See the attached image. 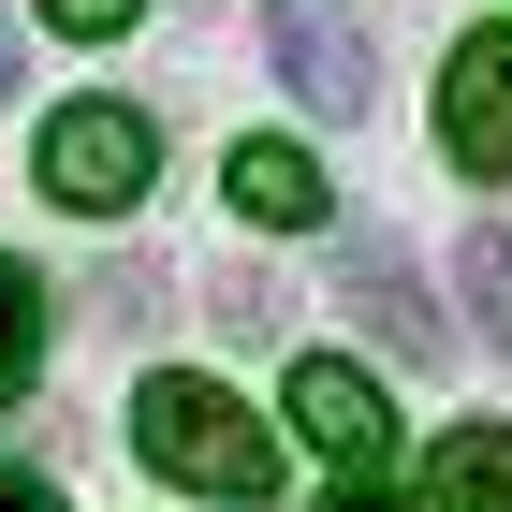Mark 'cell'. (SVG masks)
<instances>
[{
	"instance_id": "obj_1",
	"label": "cell",
	"mask_w": 512,
	"mask_h": 512,
	"mask_svg": "<svg viewBox=\"0 0 512 512\" xmlns=\"http://www.w3.org/2000/svg\"><path fill=\"white\" fill-rule=\"evenodd\" d=\"M132 454H147L161 483H191V498H220V512H249V498H278V439L249 425L220 381H191V366H161L147 395H132Z\"/></svg>"
},
{
	"instance_id": "obj_2",
	"label": "cell",
	"mask_w": 512,
	"mask_h": 512,
	"mask_svg": "<svg viewBox=\"0 0 512 512\" xmlns=\"http://www.w3.org/2000/svg\"><path fill=\"white\" fill-rule=\"evenodd\" d=\"M30 176H44V205H74V220H132L147 176H161V132L132 118V103H59L44 147H30Z\"/></svg>"
},
{
	"instance_id": "obj_3",
	"label": "cell",
	"mask_w": 512,
	"mask_h": 512,
	"mask_svg": "<svg viewBox=\"0 0 512 512\" xmlns=\"http://www.w3.org/2000/svg\"><path fill=\"white\" fill-rule=\"evenodd\" d=\"M264 74L293 88L308 118H366V103H381V59H366V30L337 0H264Z\"/></svg>"
},
{
	"instance_id": "obj_4",
	"label": "cell",
	"mask_w": 512,
	"mask_h": 512,
	"mask_svg": "<svg viewBox=\"0 0 512 512\" xmlns=\"http://www.w3.org/2000/svg\"><path fill=\"white\" fill-rule=\"evenodd\" d=\"M337 308H352V322H366V337H381L395 366H439V352H454V322H439L425 264H410V249H395V235H352V249H337Z\"/></svg>"
},
{
	"instance_id": "obj_5",
	"label": "cell",
	"mask_w": 512,
	"mask_h": 512,
	"mask_svg": "<svg viewBox=\"0 0 512 512\" xmlns=\"http://www.w3.org/2000/svg\"><path fill=\"white\" fill-rule=\"evenodd\" d=\"M439 147L454 176H512V30H469L439 74Z\"/></svg>"
},
{
	"instance_id": "obj_6",
	"label": "cell",
	"mask_w": 512,
	"mask_h": 512,
	"mask_svg": "<svg viewBox=\"0 0 512 512\" xmlns=\"http://www.w3.org/2000/svg\"><path fill=\"white\" fill-rule=\"evenodd\" d=\"M293 425H308V454H337L352 483L395 454V410H381V381H366V366H337V352H293Z\"/></svg>"
},
{
	"instance_id": "obj_7",
	"label": "cell",
	"mask_w": 512,
	"mask_h": 512,
	"mask_svg": "<svg viewBox=\"0 0 512 512\" xmlns=\"http://www.w3.org/2000/svg\"><path fill=\"white\" fill-rule=\"evenodd\" d=\"M220 191H235V220H264V235H308L322 205H337V191H322V161H308V147H278V132L220 161Z\"/></svg>"
},
{
	"instance_id": "obj_8",
	"label": "cell",
	"mask_w": 512,
	"mask_h": 512,
	"mask_svg": "<svg viewBox=\"0 0 512 512\" xmlns=\"http://www.w3.org/2000/svg\"><path fill=\"white\" fill-rule=\"evenodd\" d=\"M425 498L439 512H512V425H454L425 454Z\"/></svg>"
},
{
	"instance_id": "obj_9",
	"label": "cell",
	"mask_w": 512,
	"mask_h": 512,
	"mask_svg": "<svg viewBox=\"0 0 512 512\" xmlns=\"http://www.w3.org/2000/svg\"><path fill=\"white\" fill-rule=\"evenodd\" d=\"M454 308H469V337H483V352H512V220L454 235Z\"/></svg>"
},
{
	"instance_id": "obj_10",
	"label": "cell",
	"mask_w": 512,
	"mask_h": 512,
	"mask_svg": "<svg viewBox=\"0 0 512 512\" xmlns=\"http://www.w3.org/2000/svg\"><path fill=\"white\" fill-rule=\"evenodd\" d=\"M30 366H44V278L0 249V395H30Z\"/></svg>"
},
{
	"instance_id": "obj_11",
	"label": "cell",
	"mask_w": 512,
	"mask_h": 512,
	"mask_svg": "<svg viewBox=\"0 0 512 512\" xmlns=\"http://www.w3.org/2000/svg\"><path fill=\"white\" fill-rule=\"evenodd\" d=\"M147 0H44V30H74V44H118Z\"/></svg>"
},
{
	"instance_id": "obj_12",
	"label": "cell",
	"mask_w": 512,
	"mask_h": 512,
	"mask_svg": "<svg viewBox=\"0 0 512 512\" xmlns=\"http://www.w3.org/2000/svg\"><path fill=\"white\" fill-rule=\"evenodd\" d=\"M322 512H410V498H381V483H337V498H322Z\"/></svg>"
},
{
	"instance_id": "obj_13",
	"label": "cell",
	"mask_w": 512,
	"mask_h": 512,
	"mask_svg": "<svg viewBox=\"0 0 512 512\" xmlns=\"http://www.w3.org/2000/svg\"><path fill=\"white\" fill-rule=\"evenodd\" d=\"M0 512H59V498H44V483H0Z\"/></svg>"
},
{
	"instance_id": "obj_14",
	"label": "cell",
	"mask_w": 512,
	"mask_h": 512,
	"mask_svg": "<svg viewBox=\"0 0 512 512\" xmlns=\"http://www.w3.org/2000/svg\"><path fill=\"white\" fill-rule=\"evenodd\" d=\"M0 88H15V15H0Z\"/></svg>"
}]
</instances>
